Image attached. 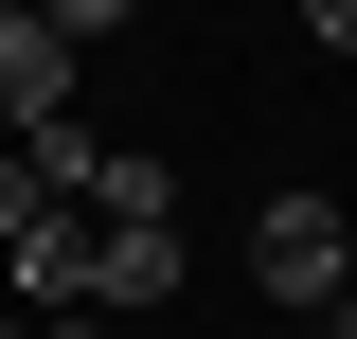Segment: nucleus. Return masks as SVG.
Returning <instances> with one entry per match:
<instances>
[{
    "instance_id": "nucleus-1",
    "label": "nucleus",
    "mask_w": 357,
    "mask_h": 339,
    "mask_svg": "<svg viewBox=\"0 0 357 339\" xmlns=\"http://www.w3.org/2000/svg\"><path fill=\"white\" fill-rule=\"evenodd\" d=\"M340 268H357V214H340V197H268V214H250V286H268V303H304V322H321Z\"/></svg>"
},
{
    "instance_id": "nucleus-2",
    "label": "nucleus",
    "mask_w": 357,
    "mask_h": 339,
    "mask_svg": "<svg viewBox=\"0 0 357 339\" xmlns=\"http://www.w3.org/2000/svg\"><path fill=\"white\" fill-rule=\"evenodd\" d=\"M72 72H89L72 36H36V18H0V126H18V143H36V126H72Z\"/></svg>"
},
{
    "instance_id": "nucleus-3",
    "label": "nucleus",
    "mask_w": 357,
    "mask_h": 339,
    "mask_svg": "<svg viewBox=\"0 0 357 339\" xmlns=\"http://www.w3.org/2000/svg\"><path fill=\"white\" fill-rule=\"evenodd\" d=\"M72 214H89V232H161V214H178V161H143V143H89Z\"/></svg>"
},
{
    "instance_id": "nucleus-4",
    "label": "nucleus",
    "mask_w": 357,
    "mask_h": 339,
    "mask_svg": "<svg viewBox=\"0 0 357 339\" xmlns=\"http://www.w3.org/2000/svg\"><path fill=\"white\" fill-rule=\"evenodd\" d=\"M0 268H18V303H36V322H72V303H89V214H36Z\"/></svg>"
},
{
    "instance_id": "nucleus-5",
    "label": "nucleus",
    "mask_w": 357,
    "mask_h": 339,
    "mask_svg": "<svg viewBox=\"0 0 357 339\" xmlns=\"http://www.w3.org/2000/svg\"><path fill=\"white\" fill-rule=\"evenodd\" d=\"M89 303H178V232H89Z\"/></svg>"
},
{
    "instance_id": "nucleus-6",
    "label": "nucleus",
    "mask_w": 357,
    "mask_h": 339,
    "mask_svg": "<svg viewBox=\"0 0 357 339\" xmlns=\"http://www.w3.org/2000/svg\"><path fill=\"white\" fill-rule=\"evenodd\" d=\"M126 18H143V0H36V36H72V54H89V36H126Z\"/></svg>"
},
{
    "instance_id": "nucleus-7",
    "label": "nucleus",
    "mask_w": 357,
    "mask_h": 339,
    "mask_svg": "<svg viewBox=\"0 0 357 339\" xmlns=\"http://www.w3.org/2000/svg\"><path fill=\"white\" fill-rule=\"evenodd\" d=\"M36 214H54V197H36V161H18V143H0V250H18V232H36Z\"/></svg>"
},
{
    "instance_id": "nucleus-8",
    "label": "nucleus",
    "mask_w": 357,
    "mask_h": 339,
    "mask_svg": "<svg viewBox=\"0 0 357 339\" xmlns=\"http://www.w3.org/2000/svg\"><path fill=\"white\" fill-rule=\"evenodd\" d=\"M304 36H321V54H357V0H304Z\"/></svg>"
},
{
    "instance_id": "nucleus-9",
    "label": "nucleus",
    "mask_w": 357,
    "mask_h": 339,
    "mask_svg": "<svg viewBox=\"0 0 357 339\" xmlns=\"http://www.w3.org/2000/svg\"><path fill=\"white\" fill-rule=\"evenodd\" d=\"M321 339H357V268H340V286H321Z\"/></svg>"
},
{
    "instance_id": "nucleus-10",
    "label": "nucleus",
    "mask_w": 357,
    "mask_h": 339,
    "mask_svg": "<svg viewBox=\"0 0 357 339\" xmlns=\"http://www.w3.org/2000/svg\"><path fill=\"white\" fill-rule=\"evenodd\" d=\"M0 18H36V0H0Z\"/></svg>"
},
{
    "instance_id": "nucleus-11",
    "label": "nucleus",
    "mask_w": 357,
    "mask_h": 339,
    "mask_svg": "<svg viewBox=\"0 0 357 339\" xmlns=\"http://www.w3.org/2000/svg\"><path fill=\"white\" fill-rule=\"evenodd\" d=\"M0 339H18V322H0Z\"/></svg>"
}]
</instances>
